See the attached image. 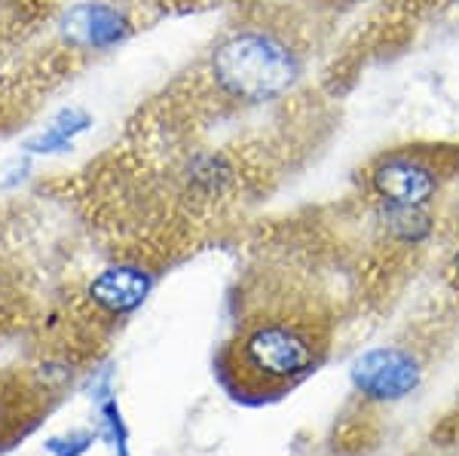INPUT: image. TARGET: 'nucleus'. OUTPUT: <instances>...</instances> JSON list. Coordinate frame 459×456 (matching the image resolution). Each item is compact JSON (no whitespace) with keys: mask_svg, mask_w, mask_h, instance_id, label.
I'll list each match as a JSON object with an SVG mask.
<instances>
[{"mask_svg":"<svg viewBox=\"0 0 459 456\" xmlns=\"http://www.w3.org/2000/svg\"><path fill=\"white\" fill-rule=\"evenodd\" d=\"M318 362L316 334L298 319L255 315L227 347L224 374L239 395H266L298 383Z\"/></svg>","mask_w":459,"mask_h":456,"instance_id":"nucleus-1","label":"nucleus"},{"mask_svg":"<svg viewBox=\"0 0 459 456\" xmlns=\"http://www.w3.org/2000/svg\"><path fill=\"white\" fill-rule=\"evenodd\" d=\"M209 73L233 101L264 105L282 99L303 77V58L285 37L266 28H239L209 56Z\"/></svg>","mask_w":459,"mask_h":456,"instance_id":"nucleus-2","label":"nucleus"},{"mask_svg":"<svg viewBox=\"0 0 459 456\" xmlns=\"http://www.w3.org/2000/svg\"><path fill=\"white\" fill-rule=\"evenodd\" d=\"M374 200L389 211H426L441 187L438 168L413 151H392L368 168Z\"/></svg>","mask_w":459,"mask_h":456,"instance_id":"nucleus-3","label":"nucleus"},{"mask_svg":"<svg viewBox=\"0 0 459 456\" xmlns=\"http://www.w3.org/2000/svg\"><path fill=\"white\" fill-rule=\"evenodd\" d=\"M49 374L53 367L43 374H0V451L25 438L56 408L58 386Z\"/></svg>","mask_w":459,"mask_h":456,"instance_id":"nucleus-4","label":"nucleus"},{"mask_svg":"<svg viewBox=\"0 0 459 456\" xmlns=\"http://www.w3.org/2000/svg\"><path fill=\"white\" fill-rule=\"evenodd\" d=\"M352 383L374 401H398L420 386V365L404 349H371L352 365Z\"/></svg>","mask_w":459,"mask_h":456,"instance_id":"nucleus-5","label":"nucleus"},{"mask_svg":"<svg viewBox=\"0 0 459 456\" xmlns=\"http://www.w3.org/2000/svg\"><path fill=\"white\" fill-rule=\"evenodd\" d=\"M65 40L74 49H89V53H105V49L123 43L132 34V19L120 6L105 4V0H89L80 4L65 16Z\"/></svg>","mask_w":459,"mask_h":456,"instance_id":"nucleus-6","label":"nucleus"},{"mask_svg":"<svg viewBox=\"0 0 459 456\" xmlns=\"http://www.w3.org/2000/svg\"><path fill=\"white\" fill-rule=\"evenodd\" d=\"M153 288V279L138 263H120V267H108L89 285V300L99 306V313L108 315H129L135 306H142L147 291Z\"/></svg>","mask_w":459,"mask_h":456,"instance_id":"nucleus-7","label":"nucleus"},{"mask_svg":"<svg viewBox=\"0 0 459 456\" xmlns=\"http://www.w3.org/2000/svg\"><path fill=\"white\" fill-rule=\"evenodd\" d=\"M92 126V116L86 114V110L80 108H65L62 114L53 116L49 120V126L40 132L37 138H31L25 147L31 153H56V151H65V147H71V142L77 135H83V132Z\"/></svg>","mask_w":459,"mask_h":456,"instance_id":"nucleus-8","label":"nucleus"},{"mask_svg":"<svg viewBox=\"0 0 459 456\" xmlns=\"http://www.w3.org/2000/svg\"><path fill=\"white\" fill-rule=\"evenodd\" d=\"M450 270H454V276L459 279V252L454 254V263H450Z\"/></svg>","mask_w":459,"mask_h":456,"instance_id":"nucleus-9","label":"nucleus"},{"mask_svg":"<svg viewBox=\"0 0 459 456\" xmlns=\"http://www.w3.org/2000/svg\"><path fill=\"white\" fill-rule=\"evenodd\" d=\"M343 4H374V0H343Z\"/></svg>","mask_w":459,"mask_h":456,"instance_id":"nucleus-10","label":"nucleus"}]
</instances>
